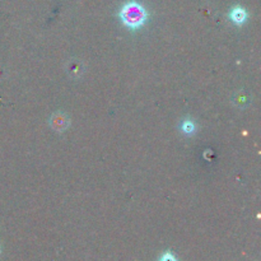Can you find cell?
<instances>
[{
	"label": "cell",
	"mask_w": 261,
	"mask_h": 261,
	"mask_svg": "<svg viewBox=\"0 0 261 261\" xmlns=\"http://www.w3.org/2000/svg\"><path fill=\"white\" fill-rule=\"evenodd\" d=\"M51 126L56 130V132H65L69 127V119L61 112H58V114L54 115L50 120Z\"/></svg>",
	"instance_id": "2"
},
{
	"label": "cell",
	"mask_w": 261,
	"mask_h": 261,
	"mask_svg": "<svg viewBox=\"0 0 261 261\" xmlns=\"http://www.w3.org/2000/svg\"><path fill=\"white\" fill-rule=\"evenodd\" d=\"M120 18L125 23V25L135 30V28L142 27L145 23V20H147V12L137 2H130L126 3L122 7V9L120 10Z\"/></svg>",
	"instance_id": "1"
},
{
	"label": "cell",
	"mask_w": 261,
	"mask_h": 261,
	"mask_svg": "<svg viewBox=\"0 0 261 261\" xmlns=\"http://www.w3.org/2000/svg\"><path fill=\"white\" fill-rule=\"evenodd\" d=\"M161 261H177V260H176V257L173 256L171 252H166V254L162 255V257H161Z\"/></svg>",
	"instance_id": "5"
},
{
	"label": "cell",
	"mask_w": 261,
	"mask_h": 261,
	"mask_svg": "<svg viewBox=\"0 0 261 261\" xmlns=\"http://www.w3.org/2000/svg\"><path fill=\"white\" fill-rule=\"evenodd\" d=\"M194 129H195V126H194L193 121H190V120H186V121H184V124H182L184 132L188 133V134H190V133L194 132Z\"/></svg>",
	"instance_id": "4"
},
{
	"label": "cell",
	"mask_w": 261,
	"mask_h": 261,
	"mask_svg": "<svg viewBox=\"0 0 261 261\" xmlns=\"http://www.w3.org/2000/svg\"><path fill=\"white\" fill-rule=\"evenodd\" d=\"M247 18V13L246 10L244 9V8H233L231 12V19L233 20L234 23H237V24H242V23L246 20Z\"/></svg>",
	"instance_id": "3"
}]
</instances>
